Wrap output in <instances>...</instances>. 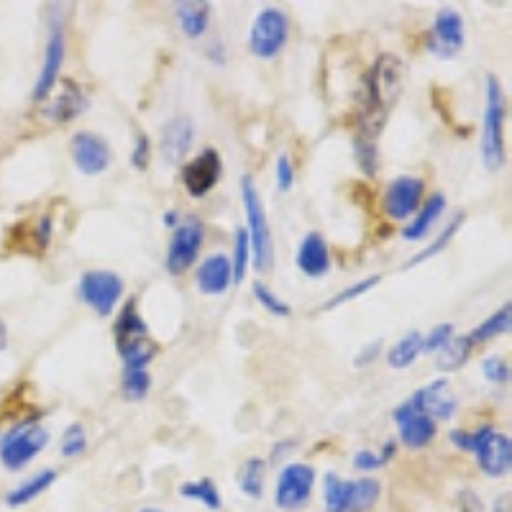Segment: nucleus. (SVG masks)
<instances>
[{
  "label": "nucleus",
  "instance_id": "1",
  "mask_svg": "<svg viewBox=\"0 0 512 512\" xmlns=\"http://www.w3.org/2000/svg\"><path fill=\"white\" fill-rule=\"evenodd\" d=\"M405 82V64L395 54H379L377 62L364 75V95H361L359 136L377 141L382 128L395 108Z\"/></svg>",
  "mask_w": 512,
  "mask_h": 512
},
{
  "label": "nucleus",
  "instance_id": "2",
  "mask_svg": "<svg viewBox=\"0 0 512 512\" xmlns=\"http://www.w3.org/2000/svg\"><path fill=\"white\" fill-rule=\"evenodd\" d=\"M505 118L507 103L502 93V82L495 75L487 77V103H484V121H482V164L487 172H500L505 167Z\"/></svg>",
  "mask_w": 512,
  "mask_h": 512
},
{
  "label": "nucleus",
  "instance_id": "3",
  "mask_svg": "<svg viewBox=\"0 0 512 512\" xmlns=\"http://www.w3.org/2000/svg\"><path fill=\"white\" fill-rule=\"evenodd\" d=\"M241 198H244L246 210V236H249L251 246V259H254L256 272H269L274 262V241H272V228H269L267 213H264V203L259 198L254 180L244 175L241 180Z\"/></svg>",
  "mask_w": 512,
  "mask_h": 512
},
{
  "label": "nucleus",
  "instance_id": "4",
  "mask_svg": "<svg viewBox=\"0 0 512 512\" xmlns=\"http://www.w3.org/2000/svg\"><path fill=\"white\" fill-rule=\"evenodd\" d=\"M49 34L47 47H44V64H41L39 80L34 85V103H44L54 93V85L59 80L64 64V52H67V36H64V13L62 6L49 8Z\"/></svg>",
  "mask_w": 512,
  "mask_h": 512
},
{
  "label": "nucleus",
  "instance_id": "5",
  "mask_svg": "<svg viewBox=\"0 0 512 512\" xmlns=\"http://www.w3.org/2000/svg\"><path fill=\"white\" fill-rule=\"evenodd\" d=\"M49 443V431L44 425L34 423V420H26V423L13 425L11 431L6 433L3 443H0V461L6 469L18 472L24 469L31 459L47 448Z\"/></svg>",
  "mask_w": 512,
  "mask_h": 512
},
{
  "label": "nucleus",
  "instance_id": "6",
  "mask_svg": "<svg viewBox=\"0 0 512 512\" xmlns=\"http://www.w3.org/2000/svg\"><path fill=\"white\" fill-rule=\"evenodd\" d=\"M290 36V18L280 8H264L249 31V49L259 59H274L285 49Z\"/></svg>",
  "mask_w": 512,
  "mask_h": 512
},
{
  "label": "nucleus",
  "instance_id": "7",
  "mask_svg": "<svg viewBox=\"0 0 512 512\" xmlns=\"http://www.w3.org/2000/svg\"><path fill=\"white\" fill-rule=\"evenodd\" d=\"M123 280L116 272H105V269H95V272H85L80 280V297L82 303L90 305L100 318H108L118 300L123 297Z\"/></svg>",
  "mask_w": 512,
  "mask_h": 512
},
{
  "label": "nucleus",
  "instance_id": "8",
  "mask_svg": "<svg viewBox=\"0 0 512 512\" xmlns=\"http://www.w3.org/2000/svg\"><path fill=\"white\" fill-rule=\"evenodd\" d=\"M477 456V464L487 477L500 479L510 474L512 466V443L510 436L495 431L492 425H484L477 431V446L472 451Z\"/></svg>",
  "mask_w": 512,
  "mask_h": 512
},
{
  "label": "nucleus",
  "instance_id": "9",
  "mask_svg": "<svg viewBox=\"0 0 512 512\" xmlns=\"http://www.w3.org/2000/svg\"><path fill=\"white\" fill-rule=\"evenodd\" d=\"M315 487V469L310 464H300L292 461L282 469L280 479H277V489H274V505L280 510H300L305 502L310 500Z\"/></svg>",
  "mask_w": 512,
  "mask_h": 512
},
{
  "label": "nucleus",
  "instance_id": "10",
  "mask_svg": "<svg viewBox=\"0 0 512 512\" xmlns=\"http://www.w3.org/2000/svg\"><path fill=\"white\" fill-rule=\"evenodd\" d=\"M464 18L454 8H441L428 31V52L438 59H454L464 49Z\"/></svg>",
  "mask_w": 512,
  "mask_h": 512
},
{
  "label": "nucleus",
  "instance_id": "11",
  "mask_svg": "<svg viewBox=\"0 0 512 512\" xmlns=\"http://www.w3.org/2000/svg\"><path fill=\"white\" fill-rule=\"evenodd\" d=\"M200 246H203V223L200 221H187L180 223L169 239L167 249V272L169 274H185L187 269L195 264L200 254Z\"/></svg>",
  "mask_w": 512,
  "mask_h": 512
},
{
  "label": "nucleus",
  "instance_id": "12",
  "mask_svg": "<svg viewBox=\"0 0 512 512\" xmlns=\"http://www.w3.org/2000/svg\"><path fill=\"white\" fill-rule=\"evenodd\" d=\"M415 413L428 415L431 420H451L459 410V397H456L454 387L448 379H433L431 384H425L410 397Z\"/></svg>",
  "mask_w": 512,
  "mask_h": 512
},
{
  "label": "nucleus",
  "instance_id": "13",
  "mask_svg": "<svg viewBox=\"0 0 512 512\" xmlns=\"http://www.w3.org/2000/svg\"><path fill=\"white\" fill-rule=\"evenodd\" d=\"M72 162L85 177H95L103 175L105 169L111 167L113 152L100 134L80 131V134L72 136Z\"/></svg>",
  "mask_w": 512,
  "mask_h": 512
},
{
  "label": "nucleus",
  "instance_id": "14",
  "mask_svg": "<svg viewBox=\"0 0 512 512\" xmlns=\"http://www.w3.org/2000/svg\"><path fill=\"white\" fill-rule=\"evenodd\" d=\"M223 172L221 154L216 149H203L198 157L182 167V185L192 198H205L218 185Z\"/></svg>",
  "mask_w": 512,
  "mask_h": 512
},
{
  "label": "nucleus",
  "instance_id": "15",
  "mask_svg": "<svg viewBox=\"0 0 512 512\" xmlns=\"http://www.w3.org/2000/svg\"><path fill=\"white\" fill-rule=\"evenodd\" d=\"M423 190L425 185L420 177H397L384 190V213L392 221H405V218L415 216L420 208Z\"/></svg>",
  "mask_w": 512,
  "mask_h": 512
},
{
  "label": "nucleus",
  "instance_id": "16",
  "mask_svg": "<svg viewBox=\"0 0 512 512\" xmlns=\"http://www.w3.org/2000/svg\"><path fill=\"white\" fill-rule=\"evenodd\" d=\"M392 418H395L397 428H400V441L405 443L408 448H425L436 441L438 423L436 420L428 418V415L415 413L413 405H410V400H405L402 405H397L395 413H392Z\"/></svg>",
  "mask_w": 512,
  "mask_h": 512
},
{
  "label": "nucleus",
  "instance_id": "17",
  "mask_svg": "<svg viewBox=\"0 0 512 512\" xmlns=\"http://www.w3.org/2000/svg\"><path fill=\"white\" fill-rule=\"evenodd\" d=\"M295 264L305 277H310V280H318V277L328 274V269H331V249H328V241L323 239V233L310 231L308 236L300 241Z\"/></svg>",
  "mask_w": 512,
  "mask_h": 512
},
{
  "label": "nucleus",
  "instance_id": "18",
  "mask_svg": "<svg viewBox=\"0 0 512 512\" xmlns=\"http://www.w3.org/2000/svg\"><path fill=\"white\" fill-rule=\"evenodd\" d=\"M192 136H195V126H192V121L187 116H177L164 123L162 141H159L164 162L175 164L180 159H185V154L190 152L192 146Z\"/></svg>",
  "mask_w": 512,
  "mask_h": 512
},
{
  "label": "nucleus",
  "instance_id": "19",
  "mask_svg": "<svg viewBox=\"0 0 512 512\" xmlns=\"http://www.w3.org/2000/svg\"><path fill=\"white\" fill-rule=\"evenodd\" d=\"M62 85H64L62 93H59L57 98L47 105V111H44L49 121L54 123L75 121L77 116H82V113L88 111V105H90L88 95H85V90H82L75 80H64Z\"/></svg>",
  "mask_w": 512,
  "mask_h": 512
},
{
  "label": "nucleus",
  "instance_id": "20",
  "mask_svg": "<svg viewBox=\"0 0 512 512\" xmlns=\"http://www.w3.org/2000/svg\"><path fill=\"white\" fill-rule=\"evenodd\" d=\"M195 282H198V290L203 292V295H223V292L233 285L231 259H228L226 254L208 256V259L198 267Z\"/></svg>",
  "mask_w": 512,
  "mask_h": 512
},
{
  "label": "nucleus",
  "instance_id": "21",
  "mask_svg": "<svg viewBox=\"0 0 512 512\" xmlns=\"http://www.w3.org/2000/svg\"><path fill=\"white\" fill-rule=\"evenodd\" d=\"M446 205H448V200H446V195H443V192H436V195H431V198L425 200L423 208L415 213L413 221L402 228V239H405V241L425 239V236L431 233V228L438 223V218L446 213Z\"/></svg>",
  "mask_w": 512,
  "mask_h": 512
},
{
  "label": "nucleus",
  "instance_id": "22",
  "mask_svg": "<svg viewBox=\"0 0 512 512\" xmlns=\"http://www.w3.org/2000/svg\"><path fill=\"white\" fill-rule=\"evenodd\" d=\"M210 16H213V6L205 0H185L175 6L177 24L187 39H200L208 31Z\"/></svg>",
  "mask_w": 512,
  "mask_h": 512
},
{
  "label": "nucleus",
  "instance_id": "23",
  "mask_svg": "<svg viewBox=\"0 0 512 512\" xmlns=\"http://www.w3.org/2000/svg\"><path fill=\"white\" fill-rule=\"evenodd\" d=\"M113 336H116L118 349L128 346L131 341H139V338L149 336V326H146L144 318L139 315V305H136V300H128V303L121 308L116 323H113Z\"/></svg>",
  "mask_w": 512,
  "mask_h": 512
},
{
  "label": "nucleus",
  "instance_id": "24",
  "mask_svg": "<svg viewBox=\"0 0 512 512\" xmlns=\"http://www.w3.org/2000/svg\"><path fill=\"white\" fill-rule=\"evenodd\" d=\"M510 328H512V305L505 303L497 313L484 318L482 323H479L472 333H466V336H469L472 346H477V344H487V341H492V338L505 336V333H510Z\"/></svg>",
  "mask_w": 512,
  "mask_h": 512
},
{
  "label": "nucleus",
  "instance_id": "25",
  "mask_svg": "<svg viewBox=\"0 0 512 512\" xmlns=\"http://www.w3.org/2000/svg\"><path fill=\"white\" fill-rule=\"evenodd\" d=\"M472 349L474 346L469 336H454L441 351H436V369L443 374L459 372L469 361V356H472Z\"/></svg>",
  "mask_w": 512,
  "mask_h": 512
},
{
  "label": "nucleus",
  "instance_id": "26",
  "mask_svg": "<svg viewBox=\"0 0 512 512\" xmlns=\"http://www.w3.org/2000/svg\"><path fill=\"white\" fill-rule=\"evenodd\" d=\"M420 354H423V333L408 331L390 349V354H387V364H390L392 369H408L420 359Z\"/></svg>",
  "mask_w": 512,
  "mask_h": 512
},
{
  "label": "nucleus",
  "instance_id": "27",
  "mask_svg": "<svg viewBox=\"0 0 512 512\" xmlns=\"http://www.w3.org/2000/svg\"><path fill=\"white\" fill-rule=\"evenodd\" d=\"M54 479H57V472H54V469H44V472H39L36 477H31L29 482H24L21 487L13 489L11 495L6 497V502L11 507L26 505V502L36 500L41 492H47V489L54 484Z\"/></svg>",
  "mask_w": 512,
  "mask_h": 512
},
{
  "label": "nucleus",
  "instance_id": "28",
  "mask_svg": "<svg viewBox=\"0 0 512 512\" xmlns=\"http://www.w3.org/2000/svg\"><path fill=\"white\" fill-rule=\"evenodd\" d=\"M264 474H267V464H264V459H256V456L246 459L239 472L241 492H244L246 497H251V500H259L264 492Z\"/></svg>",
  "mask_w": 512,
  "mask_h": 512
},
{
  "label": "nucleus",
  "instance_id": "29",
  "mask_svg": "<svg viewBox=\"0 0 512 512\" xmlns=\"http://www.w3.org/2000/svg\"><path fill=\"white\" fill-rule=\"evenodd\" d=\"M118 354H121L126 369H146L154 361V356H157V344L146 336L139 338V341H131V344L123 346V349H118Z\"/></svg>",
  "mask_w": 512,
  "mask_h": 512
},
{
  "label": "nucleus",
  "instance_id": "30",
  "mask_svg": "<svg viewBox=\"0 0 512 512\" xmlns=\"http://www.w3.org/2000/svg\"><path fill=\"white\" fill-rule=\"evenodd\" d=\"M323 495H326V510L328 512H349L351 482L336 477V474H326V482H323Z\"/></svg>",
  "mask_w": 512,
  "mask_h": 512
},
{
  "label": "nucleus",
  "instance_id": "31",
  "mask_svg": "<svg viewBox=\"0 0 512 512\" xmlns=\"http://www.w3.org/2000/svg\"><path fill=\"white\" fill-rule=\"evenodd\" d=\"M382 495V484L377 479H359V482H351V502L349 512H369L374 507V502Z\"/></svg>",
  "mask_w": 512,
  "mask_h": 512
},
{
  "label": "nucleus",
  "instance_id": "32",
  "mask_svg": "<svg viewBox=\"0 0 512 512\" xmlns=\"http://www.w3.org/2000/svg\"><path fill=\"white\" fill-rule=\"evenodd\" d=\"M180 495L187 497V500H198L203 502L208 510H221V492H218L216 482L213 479H198V482H187L182 484Z\"/></svg>",
  "mask_w": 512,
  "mask_h": 512
},
{
  "label": "nucleus",
  "instance_id": "33",
  "mask_svg": "<svg viewBox=\"0 0 512 512\" xmlns=\"http://www.w3.org/2000/svg\"><path fill=\"white\" fill-rule=\"evenodd\" d=\"M461 223H464V213H459V216H456L454 221L448 223V226L443 228V233H441V236H438V239H433L431 244L425 246V249L420 251L418 256H413V259H410V262L405 264V267H408V269H413V267H418V264L428 262V259H433V256H438V254H441V251L446 249V246L451 244V241H454V236H456V233H459Z\"/></svg>",
  "mask_w": 512,
  "mask_h": 512
},
{
  "label": "nucleus",
  "instance_id": "34",
  "mask_svg": "<svg viewBox=\"0 0 512 512\" xmlns=\"http://www.w3.org/2000/svg\"><path fill=\"white\" fill-rule=\"evenodd\" d=\"M249 262H251L249 236H246V228H239V231H236V236H233V259H231V277L236 285H241V282H244Z\"/></svg>",
  "mask_w": 512,
  "mask_h": 512
},
{
  "label": "nucleus",
  "instance_id": "35",
  "mask_svg": "<svg viewBox=\"0 0 512 512\" xmlns=\"http://www.w3.org/2000/svg\"><path fill=\"white\" fill-rule=\"evenodd\" d=\"M354 154H356V164H359V169H361V172H364V175H367V177L377 175V169H379L377 141L367 139V136L356 134Z\"/></svg>",
  "mask_w": 512,
  "mask_h": 512
},
{
  "label": "nucleus",
  "instance_id": "36",
  "mask_svg": "<svg viewBox=\"0 0 512 512\" xmlns=\"http://www.w3.org/2000/svg\"><path fill=\"white\" fill-rule=\"evenodd\" d=\"M149 390H152V374L146 372V369H126L123 372V395L128 400H144Z\"/></svg>",
  "mask_w": 512,
  "mask_h": 512
},
{
  "label": "nucleus",
  "instance_id": "37",
  "mask_svg": "<svg viewBox=\"0 0 512 512\" xmlns=\"http://www.w3.org/2000/svg\"><path fill=\"white\" fill-rule=\"evenodd\" d=\"M379 282H382V274H369V277H364V280L354 282V285H349L346 290L338 292L336 297H331L326 305H323V310H336L338 305H346L351 303V300H356V297H361L364 292H369L372 287H377Z\"/></svg>",
  "mask_w": 512,
  "mask_h": 512
},
{
  "label": "nucleus",
  "instance_id": "38",
  "mask_svg": "<svg viewBox=\"0 0 512 512\" xmlns=\"http://www.w3.org/2000/svg\"><path fill=\"white\" fill-rule=\"evenodd\" d=\"M85 448H88V433H85V425L82 423L67 425V431H64L62 436V456L75 459V456L85 454Z\"/></svg>",
  "mask_w": 512,
  "mask_h": 512
},
{
  "label": "nucleus",
  "instance_id": "39",
  "mask_svg": "<svg viewBox=\"0 0 512 512\" xmlns=\"http://www.w3.org/2000/svg\"><path fill=\"white\" fill-rule=\"evenodd\" d=\"M254 297L259 300V305H262L267 313L277 315V318H290V313H292L290 305H287L282 297L274 295V292L269 290L264 282H254Z\"/></svg>",
  "mask_w": 512,
  "mask_h": 512
},
{
  "label": "nucleus",
  "instance_id": "40",
  "mask_svg": "<svg viewBox=\"0 0 512 512\" xmlns=\"http://www.w3.org/2000/svg\"><path fill=\"white\" fill-rule=\"evenodd\" d=\"M482 374L492 384H507L510 382V364L505 356H487L482 361Z\"/></svg>",
  "mask_w": 512,
  "mask_h": 512
},
{
  "label": "nucleus",
  "instance_id": "41",
  "mask_svg": "<svg viewBox=\"0 0 512 512\" xmlns=\"http://www.w3.org/2000/svg\"><path fill=\"white\" fill-rule=\"evenodd\" d=\"M454 323H438V326L431 328V333L428 336H423V351H431V354H436V351H441L443 346L454 338Z\"/></svg>",
  "mask_w": 512,
  "mask_h": 512
},
{
  "label": "nucleus",
  "instance_id": "42",
  "mask_svg": "<svg viewBox=\"0 0 512 512\" xmlns=\"http://www.w3.org/2000/svg\"><path fill=\"white\" fill-rule=\"evenodd\" d=\"M274 172H277V190L290 192L292 185H295V164H292V159L287 154L277 157V169Z\"/></svg>",
  "mask_w": 512,
  "mask_h": 512
},
{
  "label": "nucleus",
  "instance_id": "43",
  "mask_svg": "<svg viewBox=\"0 0 512 512\" xmlns=\"http://www.w3.org/2000/svg\"><path fill=\"white\" fill-rule=\"evenodd\" d=\"M149 157H152V141H149V136H146V134H139L134 152H131V164H134L136 169H141V172H144V169L149 167Z\"/></svg>",
  "mask_w": 512,
  "mask_h": 512
},
{
  "label": "nucleus",
  "instance_id": "44",
  "mask_svg": "<svg viewBox=\"0 0 512 512\" xmlns=\"http://www.w3.org/2000/svg\"><path fill=\"white\" fill-rule=\"evenodd\" d=\"M459 512H484V502L474 489H461L459 492Z\"/></svg>",
  "mask_w": 512,
  "mask_h": 512
},
{
  "label": "nucleus",
  "instance_id": "45",
  "mask_svg": "<svg viewBox=\"0 0 512 512\" xmlns=\"http://www.w3.org/2000/svg\"><path fill=\"white\" fill-rule=\"evenodd\" d=\"M354 466L356 469H361V472H374V469H379L382 466V461H379V456L374 454V451H356L354 454Z\"/></svg>",
  "mask_w": 512,
  "mask_h": 512
},
{
  "label": "nucleus",
  "instance_id": "46",
  "mask_svg": "<svg viewBox=\"0 0 512 512\" xmlns=\"http://www.w3.org/2000/svg\"><path fill=\"white\" fill-rule=\"evenodd\" d=\"M382 346H384L382 338L372 341V344H369L367 349H364L359 356H356V367H367V364H372L374 359H379V354H382Z\"/></svg>",
  "mask_w": 512,
  "mask_h": 512
},
{
  "label": "nucleus",
  "instance_id": "47",
  "mask_svg": "<svg viewBox=\"0 0 512 512\" xmlns=\"http://www.w3.org/2000/svg\"><path fill=\"white\" fill-rule=\"evenodd\" d=\"M295 446H297L295 441H282V443H277V446L272 448V461H274V464H277V461L285 459V456L290 454V451H295Z\"/></svg>",
  "mask_w": 512,
  "mask_h": 512
},
{
  "label": "nucleus",
  "instance_id": "48",
  "mask_svg": "<svg viewBox=\"0 0 512 512\" xmlns=\"http://www.w3.org/2000/svg\"><path fill=\"white\" fill-rule=\"evenodd\" d=\"M397 454V441H392V438H390V441H387V443H384V446H382V451H379V461H382V466L384 464H387V461H392V456H395Z\"/></svg>",
  "mask_w": 512,
  "mask_h": 512
},
{
  "label": "nucleus",
  "instance_id": "49",
  "mask_svg": "<svg viewBox=\"0 0 512 512\" xmlns=\"http://www.w3.org/2000/svg\"><path fill=\"white\" fill-rule=\"evenodd\" d=\"M495 512H510V492H505L502 497H497Z\"/></svg>",
  "mask_w": 512,
  "mask_h": 512
},
{
  "label": "nucleus",
  "instance_id": "50",
  "mask_svg": "<svg viewBox=\"0 0 512 512\" xmlns=\"http://www.w3.org/2000/svg\"><path fill=\"white\" fill-rule=\"evenodd\" d=\"M6 346H8V328L6 323L0 320V351H6Z\"/></svg>",
  "mask_w": 512,
  "mask_h": 512
},
{
  "label": "nucleus",
  "instance_id": "51",
  "mask_svg": "<svg viewBox=\"0 0 512 512\" xmlns=\"http://www.w3.org/2000/svg\"><path fill=\"white\" fill-rule=\"evenodd\" d=\"M164 223H167V226H177V223H180V216H177V210H169L167 218H164Z\"/></svg>",
  "mask_w": 512,
  "mask_h": 512
},
{
  "label": "nucleus",
  "instance_id": "52",
  "mask_svg": "<svg viewBox=\"0 0 512 512\" xmlns=\"http://www.w3.org/2000/svg\"><path fill=\"white\" fill-rule=\"evenodd\" d=\"M141 512H164V510H159V507H146V510H141Z\"/></svg>",
  "mask_w": 512,
  "mask_h": 512
}]
</instances>
